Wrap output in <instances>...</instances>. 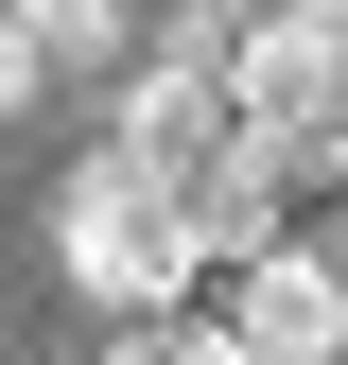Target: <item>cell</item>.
I'll list each match as a JSON object with an SVG mask.
<instances>
[{"mask_svg": "<svg viewBox=\"0 0 348 365\" xmlns=\"http://www.w3.org/2000/svg\"><path fill=\"white\" fill-rule=\"evenodd\" d=\"M227 18H244V0H227Z\"/></svg>", "mask_w": 348, "mask_h": 365, "instance_id": "8992f818", "label": "cell"}, {"mask_svg": "<svg viewBox=\"0 0 348 365\" xmlns=\"http://www.w3.org/2000/svg\"><path fill=\"white\" fill-rule=\"evenodd\" d=\"M296 18H331V35H348V0H296Z\"/></svg>", "mask_w": 348, "mask_h": 365, "instance_id": "5b68a950", "label": "cell"}, {"mask_svg": "<svg viewBox=\"0 0 348 365\" xmlns=\"http://www.w3.org/2000/svg\"><path fill=\"white\" fill-rule=\"evenodd\" d=\"M122 157H157L174 192H209V174L244 157V87H227V35H157L140 70H122Z\"/></svg>", "mask_w": 348, "mask_h": 365, "instance_id": "7a4b0ae2", "label": "cell"}, {"mask_svg": "<svg viewBox=\"0 0 348 365\" xmlns=\"http://www.w3.org/2000/svg\"><path fill=\"white\" fill-rule=\"evenodd\" d=\"M35 35H53V70H140L157 0H35Z\"/></svg>", "mask_w": 348, "mask_h": 365, "instance_id": "3957f363", "label": "cell"}, {"mask_svg": "<svg viewBox=\"0 0 348 365\" xmlns=\"http://www.w3.org/2000/svg\"><path fill=\"white\" fill-rule=\"evenodd\" d=\"M35 87H53V35H35V0H0V122H18Z\"/></svg>", "mask_w": 348, "mask_h": 365, "instance_id": "277c9868", "label": "cell"}, {"mask_svg": "<svg viewBox=\"0 0 348 365\" xmlns=\"http://www.w3.org/2000/svg\"><path fill=\"white\" fill-rule=\"evenodd\" d=\"M53 261H70V296H105L122 331H140V313H192V296H209V209L174 192L157 157L87 140L70 192H53Z\"/></svg>", "mask_w": 348, "mask_h": 365, "instance_id": "6da1fadb", "label": "cell"}]
</instances>
